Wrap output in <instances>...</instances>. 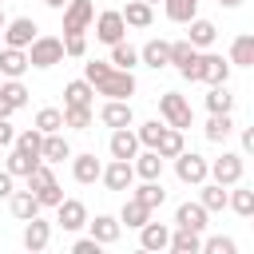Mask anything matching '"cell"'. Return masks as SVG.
Instances as JSON below:
<instances>
[{
	"label": "cell",
	"mask_w": 254,
	"mask_h": 254,
	"mask_svg": "<svg viewBox=\"0 0 254 254\" xmlns=\"http://www.w3.org/2000/svg\"><path fill=\"white\" fill-rule=\"evenodd\" d=\"M83 79L95 87V95H103V99H131L135 91H139V83H135V71H123V67H115V64H107V60H87L83 64Z\"/></svg>",
	"instance_id": "1"
},
{
	"label": "cell",
	"mask_w": 254,
	"mask_h": 254,
	"mask_svg": "<svg viewBox=\"0 0 254 254\" xmlns=\"http://www.w3.org/2000/svg\"><path fill=\"white\" fill-rule=\"evenodd\" d=\"M28 190L40 198V206H56L60 198H64V187L56 183V175H52V163H36V171L28 175Z\"/></svg>",
	"instance_id": "2"
},
{
	"label": "cell",
	"mask_w": 254,
	"mask_h": 254,
	"mask_svg": "<svg viewBox=\"0 0 254 254\" xmlns=\"http://www.w3.org/2000/svg\"><path fill=\"white\" fill-rule=\"evenodd\" d=\"M28 67H56V64H64V40L60 36H36L28 48Z\"/></svg>",
	"instance_id": "3"
},
{
	"label": "cell",
	"mask_w": 254,
	"mask_h": 254,
	"mask_svg": "<svg viewBox=\"0 0 254 254\" xmlns=\"http://www.w3.org/2000/svg\"><path fill=\"white\" fill-rule=\"evenodd\" d=\"M159 115H163L167 127H179V131L194 123V111H190L187 95H179V91H163L159 95Z\"/></svg>",
	"instance_id": "4"
},
{
	"label": "cell",
	"mask_w": 254,
	"mask_h": 254,
	"mask_svg": "<svg viewBox=\"0 0 254 254\" xmlns=\"http://www.w3.org/2000/svg\"><path fill=\"white\" fill-rule=\"evenodd\" d=\"M242 171H246V163H242L238 151H222L218 159L206 163V179H214V183H222V187H234V183L242 179Z\"/></svg>",
	"instance_id": "5"
},
{
	"label": "cell",
	"mask_w": 254,
	"mask_h": 254,
	"mask_svg": "<svg viewBox=\"0 0 254 254\" xmlns=\"http://www.w3.org/2000/svg\"><path fill=\"white\" fill-rule=\"evenodd\" d=\"M60 12H64V36H83L91 28V20H95V4L91 0H67Z\"/></svg>",
	"instance_id": "6"
},
{
	"label": "cell",
	"mask_w": 254,
	"mask_h": 254,
	"mask_svg": "<svg viewBox=\"0 0 254 254\" xmlns=\"http://www.w3.org/2000/svg\"><path fill=\"white\" fill-rule=\"evenodd\" d=\"M175 175H179V183H187V187H198L202 179H206V159L198 155V151H179L175 155Z\"/></svg>",
	"instance_id": "7"
},
{
	"label": "cell",
	"mask_w": 254,
	"mask_h": 254,
	"mask_svg": "<svg viewBox=\"0 0 254 254\" xmlns=\"http://www.w3.org/2000/svg\"><path fill=\"white\" fill-rule=\"evenodd\" d=\"M56 226L67 230V234H79L87 226V206L79 198H60L56 202Z\"/></svg>",
	"instance_id": "8"
},
{
	"label": "cell",
	"mask_w": 254,
	"mask_h": 254,
	"mask_svg": "<svg viewBox=\"0 0 254 254\" xmlns=\"http://www.w3.org/2000/svg\"><path fill=\"white\" fill-rule=\"evenodd\" d=\"M230 79V60H222L218 52H198V83H226Z\"/></svg>",
	"instance_id": "9"
},
{
	"label": "cell",
	"mask_w": 254,
	"mask_h": 254,
	"mask_svg": "<svg viewBox=\"0 0 254 254\" xmlns=\"http://www.w3.org/2000/svg\"><path fill=\"white\" fill-rule=\"evenodd\" d=\"M91 24H95V40H99V44H107V48H111V44H119V40L127 36V24H123V16H119L115 8L99 12Z\"/></svg>",
	"instance_id": "10"
},
{
	"label": "cell",
	"mask_w": 254,
	"mask_h": 254,
	"mask_svg": "<svg viewBox=\"0 0 254 254\" xmlns=\"http://www.w3.org/2000/svg\"><path fill=\"white\" fill-rule=\"evenodd\" d=\"M99 183H103L107 190H131V183H135L131 159H111V163L99 171Z\"/></svg>",
	"instance_id": "11"
},
{
	"label": "cell",
	"mask_w": 254,
	"mask_h": 254,
	"mask_svg": "<svg viewBox=\"0 0 254 254\" xmlns=\"http://www.w3.org/2000/svg\"><path fill=\"white\" fill-rule=\"evenodd\" d=\"M0 36H4V44H8V48H28V44L40 36V28H36V20H32V16H16V20H8V24H4V32H0Z\"/></svg>",
	"instance_id": "12"
},
{
	"label": "cell",
	"mask_w": 254,
	"mask_h": 254,
	"mask_svg": "<svg viewBox=\"0 0 254 254\" xmlns=\"http://www.w3.org/2000/svg\"><path fill=\"white\" fill-rule=\"evenodd\" d=\"M99 123L103 127H135V111H131V99H103L99 107Z\"/></svg>",
	"instance_id": "13"
},
{
	"label": "cell",
	"mask_w": 254,
	"mask_h": 254,
	"mask_svg": "<svg viewBox=\"0 0 254 254\" xmlns=\"http://www.w3.org/2000/svg\"><path fill=\"white\" fill-rule=\"evenodd\" d=\"M48 242H52V222L40 218V214L24 218V250L40 254V250H48Z\"/></svg>",
	"instance_id": "14"
},
{
	"label": "cell",
	"mask_w": 254,
	"mask_h": 254,
	"mask_svg": "<svg viewBox=\"0 0 254 254\" xmlns=\"http://www.w3.org/2000/svg\"><path fill=\"white\" fill-rule=\"evenodd\" d=\"M87 230H91V238L99 246H115L119 234H123V222L115 214H95V218H87Z\"/></svg>",
	"instance_id": "15"
},
{
	"label": "cell",
	"mask_w": 254,
	"mask_h": 254,
	"mask_svg": "<svg viewBox=\"0 0 254 254\" xmlns=\"http://www.w3.org/2000/svg\"><path fill=\"white\" fill-rule=\"evenodd\" d=\"M99 171H103V163H99L91 151H83V155H71V179H75L79 187H91V183H99Z\"/></svg>",
	"instance_id": "16"
},
{
	"label": "cell",
	"mask_w": 254,
	"mask_h": 254,
	"mask_svg": "<svg viewBox=\"0 0 254 254\" xmlns=\"http://www.w3.org/2000/svg\"><path fill=\"white\" fill-rule=\"evenodd\" d=\"M206 214H210V210H206L202 202H179V206H175V226L202 234V230H206Z\"/></svg>",
	"instance_id": "17"
},
{
	"label": "cell",
	"mask_w": 254,
	"mask_h": 254,
	"mask_svg": "<svg viewBox=\"0 0 254 254\" xmlns=\"http://www.w3.org/2000/svg\"><path fill=\"white\" fill-rule=\"evenodd\" d=\"M139 64H147V67H155V71L171 67V40H147V44L139 48Z\"/></svg>",
	"instance_id": "18"
},
{
	"label": "cell",
	"mask_w": 254,
	"mask_h": 254,
	"mask_svg": "<svg viewBox=\"0 0 254 254\" xmlns=\"http://www.w3.org/2000/svg\"><path fill=\"white\" fill-rule=\"evenodd\" d=\"M107 151H111V159H135V151H139L135 131L131 127H115L111 139H107Z\"/></svg>",
	"instance_id": "19"
},
{
	"label": "cell",
	"mask_w": 254,
	"mask_h": 254,
	"mask_svg": "<svg viewBox=\"0 0 254 254\" xmlns=\"http://www.w3.org/2000/svg\"><path fill=\"white\" fill-rule=\"evenodd\" d=\"M40 159H44V163H64V159H71V143H67V135H64V131L44 135V143H40Z\"/></svg>",
	"instance_id": "20"
},
{
	"label": "cell",
	"mask_w": 254,
	"mask_h": 254,
	"mask_svg": "<svg viewBox=\"0 0 254 254\" xmlns=\"http://www.w3.org/2000/svg\"><path fill=\"white\" fill-rule=\"evenodd\" d=\"M163 155L155 151V147H147V151H135V159H131V167H135V179H159L163 175Z\"/></svg>",
	"instance_id": "21"
},
{
	"label": "cell",
	"mask_w": 254,
	"mask_h": 254,
	"mask_svg": "<svg viewBox=\"0 0 254 254\" xmlns=\"http://www.w3.org/2000/svg\"><path fill=\"white\" fill-rule=\"evenodd\" d=\"M131 198H139L147 210H159V206L167 202V190H163V183H159V179H143L139 187L131 183Z\"/></svg>",
	"instance_id": "22"
},
{
	"label": "cell",
	"mask_w": 254,
	"mask_h": 254,
	"mask_svg": "<svg viewBox=\"0 0 254 254\" xmlns=\"http://www.w3.org/2000/svg\"><path fill=\"white\" fill-rule=\"evenodd\" d=\"M226 206H230L238 218H250V214H254V187H246V183L238 179V183L226 190Z\"/></svg>",
	"instance_id": "23"
},
{
	"label": "cell",
	"mask_w": 254,
	"mask_h": 254,
	"mask_svg": "<svg viewBox=\"0 0 254 254\" xmlns=\"http://www.w3.org/2000/svg\"><path fill=\"white\" fill-rule=\"evenodd\" d=\"M167 242H171V226L167 222H143L139 226V246L143 250H167Z\"/></svg>",
	"instance_id": "24"
},
{
	"label": "cell",
	"mask_w": 254,
	"mask_h": 254,
	"mask_svg": "<svg viewBox=\"0 0 254 254\" xmlns=\"http://www.w3.org/2000/svg\"><path fill=\"white\" fill-rule=\"evenodd\" d=\"M24 71H28V52L4 44V48H0V75H4V79H20Z\"/></svg>",
	"instance_id": "25"
},
{
	"label": "cell",
	"mask_w": 254,
	"mask_h": 254,
	"mask_svg": "<svg viewBox=\"0 0 254 254\" xmlns=\"http://www.w3.org/2000/svg\"><path fill=\"white\" fill-rule=\"evenodd\" d=\"M214 36H218V28L210 24V20H202V16H194V20H187V44L190 48H210L214 44Z\"/></svg>",
	"instance_id": "26"
},
{
	"label": "cell",
	"mask_w": 254,
	"mask_h": 254,
	"mask_svg": "<svg viewBox=\"0 0 254 254\" xmlns=\"http://www.w3.org/2000/svg\"><path fill=\"white\" fill-rule=\"evenodd\" d=\"M230 67H254V36L250 32H242V36H234L230 40Z\"/></svg>",
	"instance_id": "27"
},
{
	"label": "cell",
	"mask_w": 254,
	"mask_h": 254,
	"mask_svg": "<svg viewBox=\"0 0 254 254\" xmlns=\"http://www.w3.org/2000/svg\"><path fill=\"white\" fill-rule=\"evenodd\" d=\"M95 107V87L87 83V79H71V83H64V107Z\"/></svg>",
	"instance_id": "28"
},
{
	"label": "cell",
	"mask_w": 254,
	"mask_h": 254,
	"mask_svg": "<svg viewBox=\"0 0 254 254\" xmlns=\"http://www.w3.org/2000/svg\"><path fill=\"white\" fill-rule=\"evenodd\" d=\"M202 135H206V143H226V139L234 135V115H230V111L210 115V119H206V127H202Z\"/></svg>",
	"instance_id": "29"
},
{
	"label": "cell",
	"mask_w": 254,
	"mask_h": 254,
	"mask_svg": "<svg viewBox=\"0 0 254 254\" xmlns=\"http://www.w3.org/2000/svg\"><path fill=\"white\" fill-rule=\"evenodd\" d=\"M36 155H28V151H20V147H8V159H4V171L12 175V179H28L32 171H36Z\"/></svg>",
	"instance_id": "30"
},
{
	"label": "cell",
	"mask_w": 254,
	"mask_h": 254,
	"mask_svg": "<svg viewBox=\"0 0 254 254\" xmlns=\"http://www.w3.org/2000/svg\"><path fill=\"white\" fill-rule=\"evenodd\" d=\"M8 210H12V218H20V222H24V218L40 214L44 206H40V198H36L32 190H12V194H8Z\"/></svg>",
	"instance_id": "31"
},
{
	"label": "cell",
	"mask_w": 254,
	"mask_h": 254,
	"mask_svg": "<svg viewBox=\"0 0 254 254\" xmlns=\"http://www.w3.org/2000/svg\"><path fill=\"white\" fill-rule=\"evenodd\" d=\"M167 250H171V254H198V250H202V234H198V230H183V226H175Z\"/></svg>",
	"instance_id": "32"
},
{
	"label": "cell",
	"mask_w": 254,
	"mask_h": 254,
	"mask_svg": "<svg viewBox=\"0 0 254 254\" xmlns=\"http://www.w3.org/2000/svg\"><path fill=\"white\" fill-rule=\"evenodd\" d=\"M119 16H123L127 28H151V20H155L147 0H127V8H119Z\"/></svg>",
	"instance_id": "33"
},
{
	"label": "cell",
	"mask_w": 254,
	"mask_h": 254,
	"mask_svg": "<svg viewBox=\"0 0 254 254\" xmlns=\"http://www.w3.org/2000/svg\"><path fill=\"white\" fill-rule=\"evenodd\" d=\"M198 202H202L206 210H226V187L214 183V179H210V183L202 179V183H198Z\"/></svg>",
	"instance_id": "34"
},
{
	"label": "cell",
	"mask_w": 254,
	"mask_h": 254,
	"mask_svg": "<svg viewBox=\"0 0 254 254\" xmlns=\"http://www.w3.org/2000/svg\"><path fill=\"white\" fill-rule=\"evenodd\" d=\"M206 111H210V115H218V111H234V95H230L226 83H210V91H206Z\"/></svg>",
	"instance_id": "35"
},
{
	"label": "cell",
	"mask_w": 254,
	"mask_h": 254,
	"mask_svg": "<svg viewBox=\"0 0 254 254\" xmlns=\"http://www.w3.org/2000/svg\"><path fill=\"white\" fill-rule=\"evenodd\" d=\"M163 8H167L171 24H187V20L198 16V0H163Z\"/></svg>",
	"instance_id": "36"
},
{
	"label": "cell",
	"mask_w": 254,
	"mask_h": 254,
	"mask_svg": "<svg viewBox=\"0 0 254 254\" xmlns=\"http://www.w3.org/2000/svg\"><path fill=\"white\" fill-rule=\"evenodd\" d=\"M107 64H115V67H123V71H135L139 48H131L127 40H119V44H111V60H107Z\"/></svg>",
	"instance_id": "37"
},
{
	"label": "cell",
	"mask_w": 254,
	"mask_h": 254,
	"mask_svg": "<svg viewBox=\"0 0 254 254\" xmlns=\"http://www.w3.org/2000/svg\"><path fill=\"white\" fill-rule=\"evenodd\" d=\"M95 123V107H64V127H71V131H87Z\"/></svg>",
	"instance_id": "38"
},
{
	"label": "cell",
	"mask_w": 254,
	"mask_h": 254,
	"mask_svg": "<svg viewBox=\"0 0 254 254\" xmlns=\"http://www.w3.org/2000/svg\"><path fill=\"white\" fill-rule=\"evenodd\" d=\"M147 218H151V210H147L139 198H127V202H123V210H119V222H123V226H131V230H139Z\"/></svg>",
	"instance_id": "39"
},
{
	"label": "cell",
	"mask_w": 254,
	"mask_h": 254,
	"mask_svg": "<svg viewBox=\"0 0 254 254\" xmlns=\"http://www.w3.org/2000/svg\"><path fill=\"white\" fill-rule=\"evenodd\" d=\"M32 127H36V131H44V135H52V131H64V111H60V107H40Z\"/></svg>",
	"instance_id": "40"
},
{
	"label": "cell",
	"mask_w": 254,
	"mask_h": 254,
	"mask_svg": "<svg viewBox=\"0 0 254 254\" xmlns=\"http://www.w3.org/2000/svg\"><path fill=\"white\" fill-rule=\"evenodd\" d=\"M155 151H159L163 159H175V155L183 151V131H179V127H163V135H159Z\"/></svg>",
	"instance_id": "41"
},
{
	"label": "cell",
	"mask_w": 254,
	"mask_h": 254,
	"mask_svg": "<svg viewBox=\"0 0 254 254\" xmlns=\"http://www.w3.org/2000/svg\"><path fill=\"white\" fill-rule=\"evenodd\" d=\"M0 95H4L16 111H20V107H28V95H32V91H28L20 79H0Z\"/></svg>",
	"instance_id": "42"
},
{
	"label": "cell",
	"mask_w": 254,
	"mask_h": 254,
	"mask_svg": "<svg viewBox=\"0 0 254 254\" xmlns=\"http://www.w3.org/2000/svg\"><path fill=\"white\" fill-rule=\"evenodd\" d=\"M163 127H167V123H159V119H147V123H139V127H135V139H139V147H155V143H159V135H163Z\"/></svg>",
	"instance_id": "43"
},
{
	"label": "cell",
	"mask_w": 254,
	"mask_h": 254,
	"mask_svg": "<svg viewBox=\"0 0 254 254\" xmlns=\"http://www.w3.org/2000/svg\"><path fill=\"white\" fill-rule=\"evenodd\" d=\"M40 143H44V131L28 127V131H16V143H12V147H20V151H28V155L40 159Z\"/></svg>",
	"instance_id": "44"
},
{
	"label": "cell",
	"mask_w": 254,
	"mask_h": 254,
	"mask_svg": "<svg viewBox=\"0 0 254 254\" xmlns=\"http://www.w3.org/2000/svg\"><path fill=\"white\" fill-rule=\"evenodd\" d=\"M198 254H238V242L226 238V234H214V238H202V250Z\"/></svg>",
	"instance_id": "45"
},
{
	"label": "cell",
	"mask_w": 254,
	"mask_h": 254,
	"mask_svg": "<svg viewBox=\"0 0 254 254\" xmlns=\"http://www.w3.org/2000/svg\"><path fill=\"white\" fill-rule=\"evenodd\" d=\"M64 56L83 60V56H87V40H83V36H64Z\"/></svg>",
	"instance_id": "46"
},
{
	"label": "cell",
	"mask_w": 254,
	"mask_h": 254,
	"mask_svg": "<svg viewBox=\"0 0 254 254\" xmlns=\"http://www.w3.org/2000/svg\"><path fill=\"white\" fill-rule=\"evenodd\" d=\"M71 254H99V242L87 234V238H75L71 242Z\"/></svg>",
	"instance_id": "47"
},
{
	"label": "cell",
	"mask_w": 254,
	"mask_h": 254,
	"mask_svg": "<svg viewBox=\"0 0 254 254\" xmlns=\"http://www.w3.org/2000/svg\"><path fill=\"white\" fill-rule=\"evenodd\" d=\"M12 143H16V127H12V123H8V119H0V147H4V151H8V147H12Z\"/></svg>",
	"instance_id": "48"
},
{
	"label": "cell",
	"mask_w": 254,
	"mask_h": 254,
	"mask_svg": "<svg viewBox=\"0 0 254 254\" xmlns=\"http://www.w3.org/2000/svg\"><path fill=\"white\" fill-rule=\"evenodd\" d=\"M12 190H16V179H12L8 171H0V198H8Z\"/></svg>",
	"instance_id": "49"
},
{
	"label": "cell",
	"mask_w": 254,
	"mask_h": 254,
	"mask_svg": "<svg viewBox=\"0 0 254 254\" xmlns=\"http://www.w3.org/2000/svg\"><path fill=\"white\" fill-rule=\"evenodd\" d=\"M254 151V127H242V155Z\"/></svg>",
	"instance_id": "50"
},
{
	"label": "cell",
	"mask_w": 254,
	"mask_h": 254,
	"mask_svg": "<svg viewBox=\"0 0 254 254\" xmlns=\"http://www.w3.org/2000/svg\"><path fill=\"white\" fill-rule=\"evenodd\" d=\"M12 115H16V107H12V103L0 95V119H12Z\"/></svg>",
	"instance_id": "51"
},
{
	"label": "cell",
	"mask_w": 254,
	"mask_h": 254,
	"mask_svg": "<svg viewBox=\"0 0 254 254\" xmlns=\"http://www.w3.org/2000/svg\"><path fill=\"white\" fill-rule=\"evenodd\" d=\"M44 4H48V8H56V12H60V8H64V4H67V0H44Z\"/></svg>",
	"instance_id": "52"
},
{
	"label": "cell",
	"mask_w": 254,
	"mask_h": 254,
	"mask_svg": "<svg viewBox=\"0 0 254 254\" xmlns=\"http://www.w3.org/2000/svg\"><path fill=\"white\" fill-rule=\"evenodd\" d=\"M218 4H222V8H238L242 0H218Z\"/></svg>",
	"instance_id": "53"
},
{
	"label": "cell",
	"mask_w": 254,
	"mask_h": 254,
	"mask_svg": "<svg viewBox=\"0 0 254 254\" xmlns=\"http://www.w3.org/2000/svg\"><path fill=\"white\" fill-rule=\"evenodd\" d=\"M4 24H8V16H4V4H0V32H4Z\"/></svg>",
	"instance_id": "54"
},
{
	"label": "cell",
	"mask_w": 254,
	"mask_h": 254,
	"mask_svg": "<svg viewBox=\"0 0 254 254\" xmlns=\"http://www.w3.org/2000/svg\"><path fill=\"white\" fill-rule=\"evenodd\" d=\"M147 4H151V8H155V4H159V0H147Z\"/></svg>",
	"instance_id": "55"
},
{
	"label": "cell",
	"mask_w": 254,
	"mask_h": 254,
	"mask_svg": "<svg viewBox=\"0 0 254 254\" xmlns=\"http://www.w3.org/2000/svg\"><path fill=\"white\" fill-rule=\"evenodd\" d=\"M0 44H4V36H0Z\"/></svg>",
	"instance_id": "56"
},
{
	"label": "cell",
	"mask_w": 254,
	"mask_h": 254,
	"mask_svg": "<svg viewBox=\"0 0 254 254\" xmlns=\"http://www.w3.org/2000/svg\"><path fill=\"white\" fill-rule=\"evenodd\" d=\"M0 4H4V0H0Z\"/></svg>",
	"instance_id": "57"
},
{
	"label": "cell",
	"mask_w": 254,
	"mask_h": 254,
	"mask_svg": "<svg viewBox=\"0 0 254 254\" xmlns=\"http://www.w3.org/2000/svg\"><path fill=\"white\" fill-rule=\"evenodd\" d=\"M0 79H4V75H0Z\"/></svg>",
	"instance_id": "58"
}]
</instances>
